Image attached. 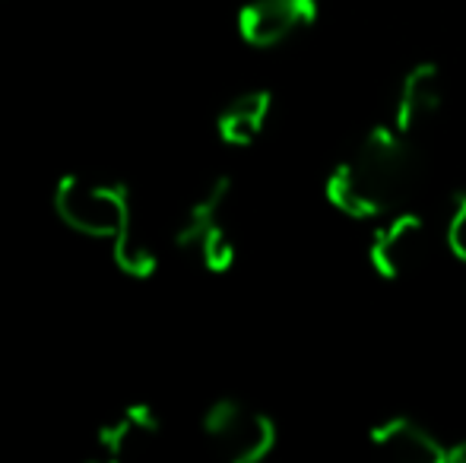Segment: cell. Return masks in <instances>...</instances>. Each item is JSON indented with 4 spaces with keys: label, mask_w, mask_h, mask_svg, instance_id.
I'll return each instance as SVG.
<instances>
[{
    "label": "cell",
    "mask_w": 466,
    "mask_h": 463,
    "mask_svg": "<svg viewBox=\"0 0 466 463\" xmlns=\"http://www.w3.org/2000/svg\"><path fill=\"white\" fill-rule=\"evenodd\" d=\"M412 181L410 136L397 127H374L356 153L330 175L327 200L352 219L387 216L406 197Z\"/></svg>",
    "instance_id": "6da1fadb"
},
{
    "label": "cell",
    "mask_w": 466,
    "mask_h": 463,
    "mask_svg": "<svg viewBox=\"0 0 466 463\" xmlns=\"http://www.w3.org/2000/svg\"><path fill=\"white\" fill-rule=\"evenodd\" d=\"M57 216L74 232L89 238L117 241L130 229V204L121 187L96 185V181L67 178L55 194Z\"/></svg>",
    "instance_id": "7a4b0ae2"
},
{
    "label": "cell",
    "mask_w": 466,
    "mask_h": 463,
    "mask_svg": "<svg viewBox=\"0 0 466 463\" xmlns=\"http://www.w3.org/2000/svg\"><path fill=\"white\" fill-rule=\"evenodd\" d=\"M207 438L228 463H260L277 445L270 416L238 400H219L203 419Z\"/></svg>",
    "instance_id": "3957f363"
},
{
    "label": "cell",
    "mask_w": 466,
    "mask_h": 463,
    "mask_svg": "<svg viewBox=\"0 0 466 463\" xmlns=\"http://www.w3.org/2000/svg\"><path fill=\"white\" fill-rule=\"evenodd\" d=\"M429 229L419 213H397L387 216V223L371 235L369 260L374 273L384 279H403L412 273V267L425 257Z\"/></svg>",
    "instance_id": "277c9868"
},
{
    "label": "cell",
    "mask_w": 466,
    "mask_h": 463,
    "mask_svg": "<svg viewBox=\"0 0 466 463\" xmlns=\"http://www.w3.org/2000/svg\"><path fill=\"white\" fill-rule=\"evenodd\" d=\"M318 16V0H251L238 16V32L254 48H273L308 29Z\"/></svg>",
    "instance_id": "5b68a950"
},
{
    "label": "cell",
    "mask_w": 466,
    "mask_h": 463,
    "mask_svg": "<svg viewBox=\"0 0 466 463\" xmlns=\"http://www.w3.org/2000/svg\"><path fill=\"white\" fill-rule=\"evenodd\" d=\"M444 102V76L438 64H416L410 74L403 76L397 89V102H393V127L400 134L412 136L425 121L438 115Z\"/></svg>",
    "instance_id": "8992f818"
},
{
    "label": "cell",
    "mask_w": 466,
    "mask_h": 463,
    "mask_svg": "<svg viewBox=\"0 0 466 463\" xmlns=\"http://www.w3.org/2000/svg\"><path fill=\"white\" fill-rule=\"evenodd\" d=\"M371 441L390 458L406 463H448L451 458V445H444L422 422L406 419V416H390L378 422L371 428Z\"/></svg>",
    "instance_id": "52a82bcc"
},
{
    "label": "cell",
    "mask_w": 466,
    "mask_h": 463,
    "mask_svg": "<svg viewBox=\"0 0 466 463\" xmlns=\"http://www.w3.org/2000/svg\"><path fill=\"white\" fill-rule=\"evenodd\" d=\"M267 117H270V93H264V89L245 93L222 108L219 134L232 146H248V143H254L264 134Z\"/></svg>",
    "instance_id": "ba28073f"
},
{
    "label": "cell",
    "mask_w": 466,
    "mask_h": 463,
    "mask_svg": "<svg viewBox=\"0 0 466 463\" xmlns=\"http://www.w3.org/2000/svg\"><path fill=\"white\" fill-rule=\"evenodd\" d=\"M156 416L143 407H134L127 413H121L115 422L102 428L96 435V448H98V458L105 460H117V458H127L134 448H140L143 441H149L156 435Z\"/></svg>",
    "instance_id": "9c48e42d"
},
{
    "label": "cell",
    "mask_w": 466,
    "mask_h": 463,
    "mask_svg": "<svg viewBox=\"0 0 466 463\" xmlns=\"http://www.w3.org/2000/svg\"><path fill=\"white\" fill-rule=\"evenodd\" d=\"M448 247L461 264H466V187L457 191L448 219Z\"/></svg>",
    "instance_id": "30bf717a"
},
{
    "label": "cell",
    "mask_w": 466,
    "mask_h": 463,
    "mask_svg": "<svg viewBox=\"0 0 466 463\" xmlns=\"http://www.w3.org/2000/svg\"><path fill=\"white\" fill-rule=\"evenodd\" d=\"M448 463H466V438L463 441H454V445H451Z\"/></svg>",
    "instance_id": "8fae6325"
}]
</instances>
